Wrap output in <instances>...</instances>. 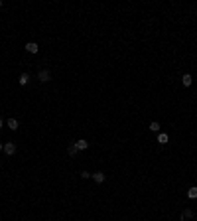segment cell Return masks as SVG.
<instances>
[{"mask_svg":"<svg viewBox=\"0 0 197 221\" xmlns=\"http://www.w3.org/2000/svg\"><path fill=\"white\" fill-rule=\"evenodd\" d=\"M38 79H40L41 83H47L51 79V71H49V69H41V71L38 73Z\"/></svg>","mask_w":197,"mask_h":221,"instance_id":"obj_1","label":"cell"},{"mask_svg":"<svg viewBox=\"0 0 197 221\" xmlns=\"http://www.w3.org/2000/svg\"><path fill=\"white\" fill-rule=\"evenodd\" d=\"M26 51H28V53H38L40 46L36 44V42H28V44H26Z\"/></svg>","mask_w":197,"mask_h":221,"instance_id":"obj_2","label":"cell"},{"mask_svg":"<svg viewBox=\"0 0 197 221\" xmlns=\"http://www.w3.org/2000/svg\"><path fill=\"white\" fill-rule=\"evenodd\" d=\"M4 152H6L8 156H14L16 154V144L14 142H6L4 144Z\"/></svg>","mask_w":197,"mask_h":221,"instance_id":"obj_3","label":"cell"},{"mask_svg":"<svg viewBox=\"0 0 197 221\" xmlns=\"http://www.w3.org/2000/svg\"><path fill=\"white\" fill-rule=\"evenodd\" d=\"M91 178H93L95 182H97V184H103V182L106 180V176L103 174V172H95V174H91Z\"/></svg>","mask_w":197,"mask_h":221,"instance_id":"obj_4","label":"cell"},{"mask_svg":"<svg viewBox=\"0 0 197 221\" xmlns=\"http://www.w3.org/2000/svg\"><path fill=\"white\" fill-rule=\"evenodd\" d=\"M182 83L185 85V87H191V83H193V77H191V73H185L182 77Z\"/></svg>","mask_w":197,"mask_h":221,"instance_id":"obj_5","label":"cell"},{"mask_svg":"<svg viewBox=\"0 0 197 221\" xmlns=\"http://www.w3.org/2000/svg\"><path fill=\"white\" fill-rule=\"evenodd\" d=\"M75 148H77V150H87V148H89V142L81 138V140H77V142H75Z\"/></svg>","mask_w":197,"mask_h":221,"instance_id":"obj_6","label":"cell"},{"mask_svg":"<svg viewBox=\"0 0 197 221\" xmlns=\"http://www.w3.org/2000/svg\"><path fill=\"white\" fill-rule=\"evenodd\" d=\"M6 125H8V128H10V130H18V121H16V118H8V122H6Z\"/></svg>","mask_w":197,"mask_h":221,"instance_id":"obj_7","label":"cell"},{"mask_svg":"<svg viewBox=\"0 0 197 221\" xmlns=\"http://www.w3.org/2000/svg\"><path fill=\"white\" fill-rule=\"evenodd\" d=\"M148 128H150L152 132H160V128H162V126H160V122H158V121H152V122H150V126H148Z\"/></svg>","mask_w":197,"mask_h":221,"instance_id":"obj_8","label":"cell"},{"mask_svg":"<svg viewBox=\"0 0 197 221\" xmlns=\"http://www.w3.org/2000/svg\"><path fill=\"white\" fill-rule=\"evenodd\" d=\"M18 81H20V85L24 87V85H28V81H30V75H28V73H22V75H20V79H18Z\"/></svg>","mask_w":197,"mask_h":221,"instance_id":"obj_9","label":"cell"},{"mask_svg":"<svg viewBox=\"0 0 197 221\" xmlns=\"http://www.w3.org/2000/svg\"><path fill=\"white\" fill-rule=\"evenodd\" d=\"M191 217H193V211H191V209H185V211L182 213V217H179V219L185 221V219H191Z\"/></svg>","mask_w":197,"mask_h":221,"instance_id":"obj_10","label":"cell"},{"mask_svg":"<svg viewBox=\"0 0 197 221\" xmlns=\"http://www.w3.org/2000/svg\"><path fill=\"white\" fill-rule=\"evenodd\" d=\"M158 142L160 144H166L168 142V134L166 132H158Z\"/></svg>","mask_w":197,"mask_h":221,"instance_id":"obj_11","label":"cell"},{"mask_svg":"<svg viewBox=\"0 0 197 221\" xmlns=\"http://www.w3.org/2000/svg\"><path fill=\"white\" fill-rule=\"evenodd\" d=\"M187 197H189V199H195V197H197V188H195V186L187 190Z\"/></svg>","mask_w":197,"mask_h":221,"instance_id":"obj_12","label":"cell"},{"mask_svg":"<svg viewBox=\"0 0 197 221\" xmlns=\"http://www.w3.org/2000/svg\"><path fill=\"white\" fill-rule=\"evenodd\" d=\"M77 152H79V150L75 148V144H71V146H67V154L71 156V158H73V156H77Z\"/></svg>","mask_w":197,"mask_h":221,"instance_id":"obj_13","label":"cell"},{"mask_svg":"<svg viewBox=\"0 0 197 221\" xmlns=\"http://www.w3.org/2000/svg\"><path fill=\"white\" fill-rule=\"evenodd\" d=\"M81 178H83V180H87V178H91V174H89V172H85V170H83V172H81Z\"/></svg>","mask_w":197,"mask_h":221,"instance_id":"obj_14","label":"cell"},{"mask_svg":"<svg viewBox=\"0 0 197 221\" xmlns=\"http://www.w3.org/2000/svg\"><path fill=\"white\" fill-rule=\"evenodd\" d=\"M2 126H4V118L0 117V128H2Z\"/></svg>","mask_w":197,"mask_h":221,"instance_id":"obj_15","label":"cell"},{"mask_svg":"<svg viewBox=\"0 0 197 221\" xmlns=\"http://www.w3.org/2000/svg\"><path fill=\"white\" fill-rule=\"evenodd\" d=\"M2 150H4V144H2V142H0V152H2Z\"/></svg>","mask_w":197,"mask_h":221,"instance_id":"obj_16","label":"cell"},{"mask_svg":"<svg viewBox=\"0 0 197 221\" xmlns=\"http://www.w3.org/2000/svg\"><path fill=\"white\" fill-rule=\"evenodd\" d=\"M0 8H2V0H0Z\"/></svg>","mask_w":197,"mask_h":221,"instance_id":"obj_17","label":"cell"}]
</instances>
